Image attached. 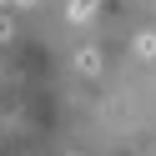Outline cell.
Returning <instances> with one entry per match:
<instances>
[{
  "mask_svg": "<svg viewBox=\"0 0 156 156\" xmlns=\"http://www.w3.org/2000/svg\"><path fill=\"white\" fill-rule=\"evenodd\" d=\"M101 0H71V20H91Z\"/></svg>",
  "mask_w": 156,
  "mask_h": 156,
  "instance_id": "obj_1",
  "label": "cell"
},
{
  "mask_svg": "<svg viewBox=\"0 0 156 156\" xmlns=\"http://www.w3.org/2000/svg\"><path fill=\"white\" fill-rule=\"evenodd\" d=\"M81 71H86V76L101 71V51H91V45H86V51H81Z\"/></svg>",
  "mask_w": 156,
  "mask_h": 156,
  "instance_id": "obj_2",
  "label": "cell"
},
{
  "mask_svg": "<svg viewBox=\"0 0 156 156\" xmlns=\"http://www.w3.org/2000/svg\"><path fill=\"white\" fill-rule=\"evenodd\" d=\"M10 35H15V20H10L5 10H0V41H10Z\"/></svg>",
  "mask_w": 156,
  "mask_h": 156,
  "instance_id": "obj_3",
  "label": "cell"
},
{
  "mask_svg": "<svg viewBox=\"0 0 156 156\" xmlns=\"http://www.w3.org/2000/svg\"><path fill=\"white\" fill-rule=\"evenodd\" d=\"M136 51H141V55H156V35H141V41H136Z\"/></svg>",
  "mask_w": 156,
  "mask_h": 156,
  "instance_id": "obj_4",
  "label": "cell"
},
{
  "mask_svg": "<svg viewBox=\"0 0 156 156\" xmlns=\"http://www.w3.org/2000/svg\"><path fill=\"white\" fill-rule=\"evenodd\" d=\"M10 5H35V0H10Z\"/></svg>",
  "mask_w": 156,
  "mask_h": 156,
  "instance_id": "obj_5",
  "label": "cell"
},
{
  "mask_svg": "<svg viewBox=\"0 0 156 156\" xmlns=\"http://www.w3.org/2000/svg\"><path fill=\"white\" fill-rule=\"evenodd\" d=\"M5 5H10V0H0V10H5Z\"/></svg>",
  "mask_w": 156,
  "mask_h": 156,
  "instance_id": "obj_6",
  "label": "cell"
}]
</instances>
